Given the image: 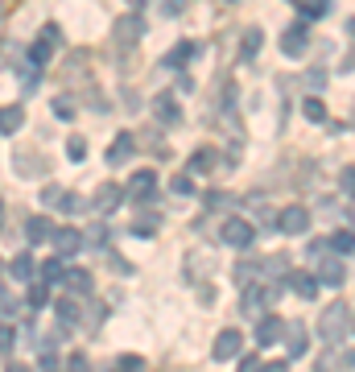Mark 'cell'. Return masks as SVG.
<instances>
[{
	"label": "cell",
	"instance_id": "cell-1",
	"mask_svg": "<svg viewBox=\"0 0 355 372\" xmlns=\"http://www.w3.org/2000/svg\"><path fill=\"white\" fill-rule=\"evenodd\" d=\"M347 331H352V311H347L343 302H331V306H323V315H318V340L331 348V344H339Z\"/></svg>",
	"mask_w": 355,
	"mask_h": 372
},
{
	"label": "cell",
	"instance_id": "cell-2",
	"mask_svg": "<svg viewBox=\"0 0 355 372\" xmlns=\"http://www.w3.org/2000/svg\"><path fill=\"white\" fill-rule=\"evenodd\" d=\"M219 240H223V244H232V248H248V244L256 240V228H252L248 219L232 215V219H223V228H219Z\"/></svg>",
	"mask_w": 355,
	"mask_h": 372
},
{
	"label": "cell",
	"instance_id": "cell-3",
	"mask_svg": "<svg viewBox=\"0 0 355 372\" xmlns=\"http://www.w3.org/2000/svg\"><path fill=\"white\" fill-rule=\"evenodd\" d=\"M141 37H145V21H141L136 12H124V17L116 21V41H120L124 50H132Z\"/></svg>",
	"mask_w": 355,
	"mask_h": 372
},
{
	"label": "cell",
	"instance_id": "cell-4",
	"mask_svg": "<svg viewBox=\"0 0 355 372\" xmlns=\"http://www.w3.org/2000/svg\"><path fill=\"white\" fill-rule=\"evenodd\" d=\"M277 228L285 232V236H302V232H310V211L306 207H285L281 215H277Z\"/></svg>",
	"mask_w": 355,
	"mask_h": 372
},
{
	"label": "cell",
	"instance_id": "cell-5",
	"mask_svg": "<svg viewBox=\"0 0 355 372\" xmlns=\"http://www.w3.org/2000/svg\"><path fill=\"white\" fill-rule=\"evenodd\" d=\"M50 244H54V257H74L87 240H83V232H74V228H54Z\"/></svg>",
	"mask_w": 355,
	"mask_h": 372
},
{
	"label": "cell",
	"instance_id": "cell-6",
	"mask_svg": "<svg viewBox=\"0 0 355 372\" xmlns=\"http://www.w3.org/2000/svg\"><path fill=\"white\" fill-rule=\"evenodd\" d=\"M306 46H310L306 25H290V29L281 33V54H285V58H302V54H306Z\"/></svg>",
	"mask_w": 355,
	"mask_h": 372
},
{
	"label": "cell",
	"instance_id": "cell-7",
	"mask_svg": "<svg viewBox=\"0 0 355 372\" xmlns=\"http://www.w3.org/2000/svg\"><path fill=\"white\" fill-rule=\"evenodd\" d=\"M128 199H136V203H149L153 195H157V174L153 170H141V174H132V182H128V190H124Z\"/></svg>",
	"mask_w": 355,
	"mask_h": 372
},
{
	"label": "cell",
	"instance_id": "cell-8",
	"mask_svg": "<svg viewBox=\"0 0 355 372\" xmlns=\"http://www.w3.org/2000/svg\"><path fill=\"white\" fill-rule=\"evenodd\" d=\"M240 348H244V335H240L236 327H227V331H219V340H215L211 356H215V360H236V356H240Z\"/></svg>",
	"mask_w": 355,
	"mask_h": 372
},
{
	"label": "cell",
	"instance_id": "cell-9",
	"mask_svg": "<svg viewBox=\"0 0 355 372\" xmlns=\"http://www.w3.org/2000/svg\"><path fill=\"white\" fill-rule=\"evenodd\" d=\"M281 335H285V319H277V315H265V319L256 323V344H261V348L277 344Z\"/></svg>",
	"mask_w": 355,
	"mask_h": 372
},
{
	"label": "cell",
	"instance_id": "cell-10",
	"mask_svg": "<svg viewBox=\"0 0 355 372\" xmlns=\"http://www.w3.org/2000/svg\"><path fill=\"white\" fill-rule=\"evenodd\" d=\"M132 153H136L132 133H120V137L112 141V149H108V166H124V161H132Z\"/></svg>",
	"mask_w": 355,
	"mask_h": 372
},
{
	"label": "cell",
	"instance_id": "cell-11",
	"mask_svg": "<svg viewBox=\"0 0 355 372\" xmlns=\"http://www.w3.org/2000/svg\"><path fill=\"white\" fill-rule=\"evenodd\" d=\"M343 261L339 257H318V286H343Z\"/></svg>",
	"mask_w": 355,
	"mask_h": 372
},
{
	"label": "cell",
	"instance_id": "cell-12",
	"mask_svg": "<svg viewBox=\"0 0 355 372\" xmlns=\"http://www.w3.org/2000/svg\"><path fill=\"white\" fill-rule=\"evenodd\" d=\"M25 236H29V244H45V240L54 236V224H50L45 215H29V219H25Z\"/></svg>",
	"mask_w": 355,
	"mask_h": 372
},
{
	"label": "cell",
	"instance_id": "cell-13",
	"mask_svg": "<svg viewBox=\"0 0 355 372\" xmlns=\"http://www.w3.org/2000/svg\"><path fill=\"white\" fill-rule=\"evenodd\" d=\"M120 199H124V190H120L116 182H103V186L95 190V211H99V215H108V211H112Z\"/></svg>",
	"mask_w": 355,
	"mask_h": 372
},
{
	"label": "cell",
	"instance_id": "cell-14",
	"mask_svg": "<svg viewBox=\"0 0 355 372\" xmlns=\"http://www.w3.org/2000/svg\"><path fill=\"white\" fill-rule=\"evenodd\" d=\"M285 282H290L294 294H302V298H318V277H314V273H302V269H298V273H290Z\"/></svg>",
	"mask_w": 355,
	"mask_h": 372
},
{
	"label": "cell",
	"instance_id": "cell-15",
	"mask_svg": "<svg viewBox=\"0 0 355 372\" xmlns=\"http://www.w3.org/2000/svg\"><path fill=\"white\" fill-rule=\"evenodd\" d=\"M153 116H157L161 124H178V120H182V116H178V99H174V95H157V99H153Z\"/></svg>",
	"mask_w": 355,
	"mask_h": 372
},
{
	"label": "cell",
	"instance_id": "cell-16",
	"mask_svg": "<svg viewBox=\"0 0 355 372\" xmlns=\"http://www.w3.org/2000/svg\"><path fill=\"white\" fill-rule=\"evenodd\" d=\"M194 50H199L194 41H178V46H174V50L165 54V66H186V62L194 58Z\"/></svg>",
	"mask_w": 355,
	"mask_h": 372
},
{
	"label": "cell",
	"instance_id": "cell-17",
	"mask_svg": "<svg viewBox=\"0 0 355 372\" xmlns=\"http://www.w3.org/2000/svg\"><path fill=\"white\" fill-rule=\"evenodd\" d=\"M285 331H290V356H294V360L306 356V348H310V344H306V327H302V323H290Z\"/></svg>",
	"mask_w": 355,
	"mask_h": 372
},
{
	"label": "cell",
	"instance_id": "cell-18",
	"mask_svg": "<svg viewBox=\"0 0 355 372\" xmlns=\"http://www.w3.org/2000/svg\"><path fill=\"white\" fill-rule=\"evenodd\" d=\"M327 244H331L339 257H352V253H355V228H343V232H335Z\"/></svg>",
	"mask_w": 355,
	"mask_h": 372
},
{
	"label": "cell",
	"instance_id": "cell-19",
	"mask_svg": "<svg viewBox=\"0 0 355 372\" xmlns=\"http://www.w3.org/2000/svg\"><path fill=\"white\" fill-rule=\"evenodd\" d=\"M21 124H25V112H21V108H0V133H4V137H12Z\"/></svg>",
	"mask_w": 355,
	"mask_h": 372
},
{
	"label": "cell",
	"instance_id": "cell-20",
	"mask_svg": "<svg viewBox=\"0 0 355 372\" xmlns=\"http://www.w3.org/2000/svg\"><path fill=\"white\" fill-rule=\"evenodd\" d=\"M62 277H66V269H62V261H58V257L41 265V286H62Z\"/></svg>",
	"mask_w": 355,
	"mask_h": 372
},
{
	"label": "cell",
	"instance_id": "cell-21",
	"mask_svg": "<svg viewBox=\"0 0 355 372\" xmlns=\"http://www.w3.org/2000/svg\"><path fill=\"white\" fill-rule=\"evenodd\" d=\"M62 286H70L74 294H91V273H83V269H70V273L62 277Z\"/></svg>",
	"mask_w": 355,
	"mask_h": 372
},
{
	"label": "cell",
	"instance_id": "cell-22",
	"mask_svg": "<svg viewBox=\"0 0 355 372\" xmlns=\"http://www.w3.org/2000/svg\"><path fill=\"white\" fill-rule=\"evenodd\" d=\"M12 277H21V282H33V257L29 253H21V257H12Z\"/></svg>",
	"mask_w": 355,
	"mask_h": 372
},
{
	"label": "cell",
	"instance_id": "cell-23",
	"mask_svg": "<svg viewBox=\"0 0 355 372\" xmlns=\"http://www.w3.org/2000/svg\"><path fill=\"white\" fill-rule=\"evenodd\" d=\"M302 112H306V120H314V124H323V120H327V104H323V99H314V95L302 104Z\"/></svg>",
	"mask_w": 355,
	"mask_h": 372
},
{
	"label": "cell",
	"instance_id": "cell-24",
	"mask_svg": "<svg viewBox=\"0 0 355 372\" xmlns=\"http://www.w3.org/2000/svg\"><path fill=\"white\" fill-rule=\"evenodd\" d=\"M261 41H265V33L252 25L248 33H244V58H256V50H261Z\"/></svg>",
	"mask_w": 355,
	"mask_h": 372
},
{
	"label": "cell",
	"instance_id": "cell-25",
	"mask_svg": "<svg viewBox=\"0 0 355 372\" xmlns=\"http://www.w3.org/2000/svg\"><path fill=\"white\" fill-rule=\"evenodd\" d=\"M54 315H58L62 323H79V302H74V298H66V302H58V306H54Z\"/></svg>",
	"mask_w": 355,
	"mask_h": 372
},
{
	"label": "cell",
	"instance_id": "cell-26",
	"mask_svg": "<svg viewBox=\"0 0 355 372\" xmlns=\"http://www.w3.org/2000/svg\"><path fill=\"white\" fill-rule=\"evenodd\" d=\"M54 116H58V120H74V99H70V95H58V99H54Z\"/></svg>",
	"mask_w": 355,
	"mask_h": 372
},
{
	"label": "cell",
	"instance_id": "cell-27",
	"mask_svg": "<svg viewBox=\"0 0 355 372\" xmlns=\"http://www.w3.org/2000/svg\"><path fill=\"white\" fill-rule=\"evenodd\" d=\"M66 157H70V161H83V157H87V141H83V137H70V141H66Z\"/></svg>",
	"mask_w": 355,
	"mask_h": 372
},
{
	"label": "cell",
	"instance_id": "cell-28",
	"mask_svg": "<svg viewBox=\"0 0 355 372\" xmlns=\"http://www.w3.org/2000/svg\"><path fill=\"white\" fill-rule=\"evenodd\" d=\"M211 166H215V149H203L190 157V170H211Z\"/></svg>",
	"mask_w": 355,
	"mask_h": 372
},
{
	"label": "cell",
	"instance_id": "cell-29",
	"mask_svg": "<svg viewBox=\"0 0 355 372\" xmlns=\"http://www.w3.org/2000/svg\"><path fill=\"white\" fill-rule=\"evenodd\" d=\"M41 41H45L50 50H58V46H62V29H58V25H45V29H41Z\"/></svg>",
	"mask_w": 355,
	"mask_h": 372
},
{
	"label": "cell",
	"instance_id": "cell-30",
	"mask_svg": "<svg viewBox=\"0 0 355 372\" xmlns=\"http://www.w3.org/2000/svg\"><path fill=\"white\" fill-rule=\"evenodd\" d=\"M45 58H50V46H45V41H33V46H29V62H33V66H41Z\"/></svg>",
	"mask_w": 355,
	"mask_h": 372
},
{
	"label": "cell",
	"instance_id": "cell-31",
	"mask_svg": "<svg viewBox=\"0 0 355 372\" xmlns=\"http://www.w3.org/2000/svg\"><path fill=\"white\" fill-rule=\"evenodd\" d=\"M45 290H50V286H33V290H29V306H37V311H41V306L50 302V294H45Z\"/></svg>",
	"mask_w": 355,
	"mask_h": 372
},
{
	"label": "cell",
	"instance_id": "cell-32",
	"mask_svg": "<svg viewBox=\"0 0 355 372\" xmlns=\"http://www.w3.org/2000/svg\"><path fill=\"white\" fill-rule=\"evenodd\" d=\"M174 195H194V178H190V174L174 178Z\"/></svg>",
	"mask_w": 355,
	"mask_h": 372
},
{
	"label": "cell",
	"instance_id": "cell-33",
	"mask_svg": "<svg viewBox=\"0 0 355 372\" xmlns=\"http://www.w3.org/2000/svg\"><path fill=\"white\" fill-rule=\"evenodd\" d=\"M62 211H66V215H79V211H83V199H79V195H62Z\"/></svg>",
	"mask_w": 355,
	"mask_h": 372
},
{
	"label": "cell",
	"instance_id": "cell-34",
	"mask_svg": "<svg viewBox=\"0 0 355 372\" xmlns=\"http://www.w3.org/2000/svg\"><path fill=\"white\" fill-rule=\"evenodd\" d=\"M265 273H290V261L285 257H269L265 261Z\"/></svg>",
	"mask_w": 355,
	"mask_h": 372
},
{
	"label": "cell",
	"instance_id": "cell-35",
	"mask_svg": "<svg viewBox=\"0 0 355 372\" xmlns=\"http://www.w3.org/2000/svg\"><path fill=\"white\" fill-rule=\"evenodd\" d=\"M339 190H343V195H355V166H347V170H343V178H339Z\"/></svg>",
	"mask_w": 355,
	"mask_h": 372
},
{
	"label": "cell",
	"instance_id": "cell-36",
	"mask_svg": "<svg viewBox=\"0 0 355 372\" xmlns=\"http://www.w3.org/2000/svg\"><path fill=\"white\" fill-rule=\"evenodd\" d=\"M116 369H120V372H141L145 364H141V356H124V360H120Z\"/></svg>",
	"mask_w": 355,
	"mask_h": 372
},
{
	"label": "cell",
	"instance_id": "cell-37",
	"mask_svg": "<svg viewBox=\"0 0 355 372\" xmlns=\"http://www.w3.org/2000/svg\"><path fill=\"white\" fill-rule=\"evenodd\" d=\"M261 369H265V364H261L256 356H244V360H240V372H261Z\"/></svg>",
	"mask_w": 355,
	"mask_h": 372
},
{
	"label": "cell",
	"instance_id": "cell-38",
	"mask_svg": "<svg viewBox=\"0 0 355 372\" xmlns=\"http://www.w3.org/2000/svg\"><path fill=\"white\" fill-rule=\"evenodd\" d=\"M306 83H310V87H318V91H323V87H327V75H323V70H310V75H306Z\"/></svg>",
	"mask_w": 355,
	"mask_h": 372
},
{
	"label": "cell",
	"instance_id": "cell-39",
	"mask_svg": "<svg viewBox=\"0 0 355 372\" xmlns=\"http://www.w3.org/2000/svg\"><path fill=\"white\" fill-rule=\"evenodd\" d=\"M54 199H62V190H58V186H45V190H41V203H54Z\"/></svg>",
	"mask_w": 355,
	"mask_h": 372
},
{
	"label": "cell",
	"instance_id": "cell-40",
	"mask_svg": "<svg viewBox=\"0 0 355 372\" xmlns=\"http://www.w3.org/2000/svg\"><path fill=\"white\" fill-rule=\"evenodd\" d=\"M310 257H314V261L327 257V240H314V244H310Z\"/></svg>",
	"mask_w": 355,
	"mask_h": 372
},
{
	"label": "cell",
	"instance_id": "cell-41",
	"mask_svg": "<svg viewBox=\"0 0 355 372\" xmlns=\"http://www.w3.org/2000/svg\"><path fill=\"white\" fill-rule=\"evenodd\" d=\"M70 372H87V356H70Z\"/></svg>",
	"mask_w": 355,
	"mask_h": 372
},
{
	"label": "cell",
	"instance_id": "cell-42",
	"mask_svg": "<svg viewBox=\"0 0 355 372\" xmlns=\"http://www.w3.org/2000/svg\"><path fill=\"white\" fill-rule=\"evenodd\" d=\"M178 91H194V79L190 75H178Z\"/></svg>",
	"mask_w": 355,
	"mask_h": 372
},
{
	"label": "cell",
	"instance_id": "cell-43",
	"mask_svg": "<svg viewBox=\"0 0 355 372\" xmlns=\"http://www.w3.org/2000/svg\"><path fill=\"white\" fill-rule=\"evenodd\" d=\"M261 372H290V364H285V360H273V364H265Z\"/></svg>",
	"mask_w": 355,
	"mask_h": 372
},
{
	"label": "cell",
	"instance_id": "cell-44",
	"mask_svg": "<svg viewBox=\"0 0 355 372\" xmlns=\"http://www.w3.org/2000/svg\"><path fill=\"white\" fill-rule=\"evenodd\" d=\"M8 372H29L25 364H8Z\"/></svg>",
	"mask_w": 355,
	"mask_h": 372
},
{
	"label": "cell",
	"instance_id": "cell-45",
	"mask_svg": "<svg viewBox=\"0 0 355 372\" xmlns=\"http://www.w3.org/2000/svg\"><path fill=\"white\" fill-rule=\"evenodd\" d=\"M352 331H355V315H352Z\"/></svg>",
	"mask_w": 355,
	"mask_h": 372
},
{
	"label": "cell",
	"instance_id": "cell-46",
	"mask_svg": "<svg viewBox=\"0 0 355 372\" xmlns=\"http://www.w3.org/2000/svg\"><path fill=\"white\" fill-rule=\"evenodd\" d=\"M0 224H4V211H0Z\"/></svg>",
	"mask_w": 355,
	"mask_h": 372
},
{
	"label": "cell",
	"instance_id": "cell-47",
	"mask_svg": "<svg viewBox=\"0 0 355 372\" xmlns=\"http://www.w3.org/2000/svg\"><path fill=\"white\" fill-rule=\"evenodd\" d=\"M0 302H4V290H0Z\"/></svg>",
	"mask_w": 355,
	"mask_h": 372
},
{
	"label": "cell",
	"instance_id": "cell-48",
	"mask_svg": "<svg viewBox=\"0 0 355 372\" xmlns=\"http://www.w3.org/2000/svg\"><path fill=\"white\" fill-rule=\"evenodd\" d=\"M352 219H355V207H352Z\"/></svg>",
	"mask_w": 355,
	"mask_h": 372
}]
</instances>
